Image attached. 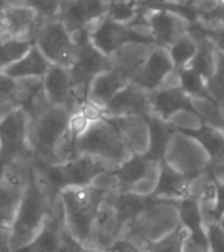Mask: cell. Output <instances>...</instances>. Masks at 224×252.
<instances>
[{
    "mask_svg": "<svg viewBox=\"0 0 224 252\" xmlns=\"http://www.w3.org/2000/svg\"><path fill=\"white\" fill-rule=\"evenodd\" d=\"M58 194H54L39 179L34 168L23 190L19 208L9 231L12 252L27 247L42 231Z\"/></svg>",
    "mask_w": 224,
    "mask_h": 252,
    "instance_id": "6da1fadb",
    "label": "cell"
},
{
    "mask_svg": "<svg viewBox=\"0 0 224 252\" xmlns=\"http://www.w3.org/2000/svg\"><path fill=\"white\" fill-rule=\"evenodd\" d=\"M29 113V147L31 161L51 164L56 163L55 149L70 125L72 112L63 106L51 105L43 98Z\"/></svg>",
    "mask_w": 224,
    "mask_h": 252,
    "instance_id": "7a4b0ae2",
    "label": "cell"
},
{
    "mask_svg": "<svg viewBox=\"0 0 224 252\" xmlns=\"http://www.w3.org/2000/svg\"><path fill=\"white\" fill-rule=\"evenodd\" d=\"M108 192V189L92 184L67 187L58 193L67 231L82 244L89 238L98 209Z\"/></svg>",
    "mask_w": 224,
    "mask_h": 252,
    "instance_id": "3957f363",
    "label": "cell"
},
{
    "mask_svg": "<svg viewBox=\"0 0 224 252\" xmlns=\"http://www.w3.org/2000/svg\"><path fill=\"white\" fill-rule=\"evenodd\" d=\"M76 154L90 155L104 161L110 169L127 160L133 151L123 134L110 118H90L76 139Z\"/></svg>",
    "mask_w": 224,
    "mask_h": 252,
    "instance_id": "277c9868",
    "label": "cell"
},
{
    "mask_svg": "<svg viewBox=\"0 0 224 252\" xmlns=\"http://www.w3.org/2000/svg\"><path fill=\"white\" fill-rule=\"evenodd\" d=\"M33 168L43 181V184L54 194H58L67 187H83L94 184L96 179L110 171L108 165L100 159L78 154L72 159L62 163H35L31 161Z\"/></svg>",
    "mask_w": 224,
    "mask_h": 252,
    "instance_id": "5b68a950",
    "label": "cell"
},
{
    "mask_svg": "<svg viewBox=\"0 0 224 252\" xmlns=\"http://www.w3.org/2000/svg\"><path fill=\"white\" fill-rule=\"evenodd\" d=\"M74 37L76 41V55L74 64L68 70L72 78L75 94L79 101L84 104L92 80L98 74L112 68L114 62L113 57H108L101 53L90 42L88 32H80Z\"/></svg>",
    "mask_w": 224,
    "mask_h": 252,
    "instance_id": "8992f818",
    "label": "cell"
},
{
    "mask_svg": "<svg viewBox=\"0 0 224 252\" xmlns=\"http://www.w3.org/2000/svg\"><path fill=\"white\" fill-rule=\"evenodd\" d=\"M30 160L29 113L24 106H17L0 118V167Z\"/></svg>",
    "mask_w": 224,
    "mask_h": 252,
    "instance_id": "52a82bcc",
    "label": "cell"
},
{
    "mask_svg": "<svg viewBox=\"0 0 224 252\" xmlns=\"http://www.w3.org/2000/svg\"><path fill=\"white\" fill-rule=\"evenodd\" d=\"M90 42L108 57H113L127 43H140L153 46V39L148 29L133 28L127 24L118 23L108 16L96 24L88 32Z\"/></svg>",
    "mask_w": 224,
    "mask_h": 252,
    "instance_id": "ba28073f",
    "label": "cell"
},
{
    "mask_svg": "<svg viewBox=\"0 0 224 252\" xmlns=\"http://www.w3.org/2000/svg\"><path fill=\"white\" fill-rule=\"evenodd\" d=\"M178 224L180 216L177 205L155 198L139 216L122 226L121 230L137 232L152 243L173 231Z\"/></svg>",
    "mask_w": 224,
    "mask_h": 252,
    "instance_id": "9c48e42d",
    "label": "cell"
},
{
    "mask_svg": "<svg viewBox=\"0 0 224 252\" xmlns=\"http://www.w3.org/2000/svg\"><path fill=\"white\" fill-rule=\"evenodd\" d=\"M34 43L51 64L67 68L74 64L76 41L74 34L59 19L46 20L35 37Z\"/></svg>",
    "mask_w": 224,
    "mask_h": 252,
    "instance_id": "30bf717a",
    "label": "cell"
},
{
    "mask_svg": "<svg viewBox=\"0 0 224 252\" xmlns=\"http://www.w3.org/2000/svg\"><path fill=\"white\" fill-rule=\"evenodd\" d=\"M46 20L24 4H0V28L4 38L34 42Z\"/></svg>",
    "mask_w": 224,
    "mask_h": 252,
    "instance_id": "8fae6325",
    "label": "cell"
},
{
    "mask_svg": "<svg viewBox=\"0 0 224 252\" xmlns=\"http://www.w3.org/2000/svg\"><path fill=\"white\" fill-rule=\"evenodd\" d=\"M110 0H66L58 19L72 34L89 32L108 15Z\"/></svg>",
    "mask_w": 224,
    "mask_h": 252,
    "instance_id": "7c38bea8",
    "label": "cell"
},
{
    "mask_svg": "<svg viewBox=\"0 0 224 252\" xmlns=\"http://www.w3.org/2000/svg\"><path fill=\"white\" fill-rule=\"evenodd\" d=\"M42 91L47 102L55 106H63L72 113L82 108L74 91L72 78L67 67L51 64L42 78Z\"/></svg>",
    "mask_w": 224,
    "mask_h": 252,
    "instance_id": "4fadbf2b",
    "label": "cell"
},
{
    "mask_svg": "<svg viewBox=\"0 0 224 252\" xmlns=\"http://www.w3.org/2000/svg\"><path fill=\"white\" fill-rule=\"evenodd\" d=\"M148 114H151L148 91L143 90L133 82L115 94L101 110V116L108 118L145 117Z\"/></svg>",
    "mask_w": 224,
    "mask_h": 252,
    "instance_id": "5bb4252c",
    "label": "cell"
},
{
    "mask_svg": "<svg viewBox=\"0 0 224 252\" xmlns=\"http://www.w3.org/2000/svg\"><path fill=\"white\" fill-rule=\"evenodd\" d=\"M145 23L153 43L168 49L177 39L186 34L192 23L172 11H152L145 13Z\"/></svg>",
    "mask_w": 224,
    "mask_h": 252,
    "instance_id": "9a60e30c",
    "label": "cell"
},
{
    "mask_svg": "<svg viewBox=\"0 0 224 252\" xmlns=\"http://www.w3.org/2000/svg\"><path fill=\"white\" fill-rule=\"evenodd\" d=\"M174 70L167 47L153 45L147 58L143 61L131 82L145 91H153L164 84L169 72Z\"/></svg>",
    "mask_w": 224,
    "mask_h": 252,
    "instance_id": "2e32d148",
    "label": "cell"
},
{
    "mask_svg": "<svg viewBox=\"0 0 224 252\" xmlns=\"http://www.w3.org/2000/svg\"><path fill=\"white\" fill-rule=\"evenodd\" d=\"M131 82L129 74L123 68L114 64L112 68L98 74L92 80L86 94V102L101 109L125 86Z\"/></svg>",
    "mask_w": 224,
    "mask_h": 252,
    "instance_id": "e0dca14e",
    "label": "cell"
},
{
    "mask_svg": "<svg viewBox=\"0 0 224 252\" xmlns=\"http://www.w3.org/2000/svg\"><path fill=\"white\" fill-rule=\"evenodd\" d=\"M193 177L181 173L168 164V161L160 163L156 187L151 193L155 198L176 204L177 201L190 197V184Z\"/></svg>",
    "mask_w": 224,
    "mask_h": 252,
    "instance_id": "ac0fdd59",
    "label": "cell"
},
{
    "mask_svg": "<svg viewBox=\"0 0 224 252\" xmlns=\"http://www.w3.org/2000/svg\"><path fill=\"white\" fill-rule=\"evenodd\" d=\"M153 164L155 161L147 160L143 155L133 154L122 164L108 171V176L110 177V190H117V192L133 190L147 176L149 168Z\"/></svg>",
    "mask_w": 224,
    "mask_h": 252,
    "instance_id": "d6986e66",
    "label": "cell"
},
{
    "mask_svg": "<svg viewBox=\"0 0 224 252\" xmlns=\"http://www.w3.org/2000/svg\"><path fill=\"white\" fill-rule=\"evenodd\" d=\"M151 113L168 121L178 110H189L194 113L192 97L185 94L181 87H159L149 91Z\"/></svg>",
    "mask_w": 224,
    "mask_h": 252,
    "instance_id": "ffe728a7",
    "label": "cell"
},
{
    "mask_svg": "<svg viewBox=\"0 0 224 252\" xmlns=\"http://www.w3.org/2000/svg\"><path fill=\"white\" fill-rule=\"evenodd\" d=\"M144 120L149 130V145L143 157L149 161L160 163L164 160L168 143L174 135L176 130L170 122L165 121L152 113L145 116Z\"/></svg>",
    "mask_w": 224,
    "mask_h": 252,
    "instance_id": "44dd1931",
    "label": "cell"
},
{
    "mask_svg": "<svg viewBox=\"0 0 224 252\" xmlns=\"http://www.w3.org/2000/svg\"><path fill=\"white\" fill-rule=\"evenodd\" d=\"M50 66L51 63L49 62V59L42 54V51L34 43L27 54L1 71L16 80L42 79Z\"/></svg>",
    "mask_w": 224,
    "mask_h": 252,
    "instance_id": "7402d4cb",
    "label": "cell"
},
{
    "mask_svg": "<svg viewBox=\"0 0 224 252\" xmlns=\"http://www.w3.org/2000/svg\"><path fill=\"white\" fill-rule=\"evenodd\" d=\"M180 216V223L189 231V239L208 248L206 224L200 214L198 200L194 197H186L176 202Z\"/></svg>",
    "mask_w": 224,
    "mask_h": 252,
    "instance_id": "603a6c76",
    "label": "cell"
},
{
    "mask_svg": "<svg viewBox=\"0 0 224 252\" xmlns=\"http://www.w3.org/2000/svg\"><path fill=\"white\" fill-rule=\"evenodd\" d=\"M27 80H16L0 70V118L17 106H23L34 87L27 86ZM39 83V82H38ZM37 83V84H38ZM35 84V86H37Z\"/></svg>",
    "mask_w": 224,
    "mask_h": 252,
    "instance_id": "cb8c5ba5",
    "label": "cell"
},
{
    "mask_svg": "<svg viewBox=\"0 0 224 252\" xmlns=\"http://www.w3.org/2000/svg\"><path fill=\"white\" fill-rule=\"evenodd\" d=\"M188 138H193L203 146L210 157L208 163H218L224 160V130L202 121L198 129L181 131Z\"/></svg>",
    "mask_w": 224,
    "mask_h": 252,
    "instance_id": "d4e9b609",
    "label": "cell"
},
{
    "mask_svg": "<svg viewBox=\"0 0 224 252\" xmlns=\"http://www.w3.org/2000/svg\"><path fill=\"white\" fill-rule=\"evenodd\" d=\"M189 32L192 33L198 41V46H196V51L194 57H193L192 62L189 63V67H192L196 71H198L206 80L212 75L214 70H215L216 64V47L214 46V43L210 39L200 33L198 28L192 24V27L189 29Z\"/></svg>",
    "mask_w": 224,
    "mask_h": 252,
    "instance_id": "484cf974",
    "label": "cell"
},
{
    "mask_svg": "<svg viewBox=\"0 0 224 252\" xmlns=\"http://www.w3.org/2000/svg\"><path fill=\"white\" fill-rule=\"evenodd\" d=\"M23 188L9 184L0 179V230L11 231L20 200L23 196Z\"/></svg>",
    "mask_w": 224,
    "mask_h": 252,
    "instance_id": "4316f807",
    "label": "cell"
},
{
    "mask_svg": "<svg viewBox=\"0 0 224 252\" xmlns=\"http://www.w3.org/2000/svg\"><path fill=\"white\" fill-rule=\"evenodd\" d=\"M196 46H198V41L190 32H188L186 34L177 39L172 46L168 47L169 55L176 70H181L189 66V63L192 62L193 57L196 54Z\"/></svg>",
    "mask_w": 224,
    "mask_h": 252,
    "instance_id": "83f0119b",
    "label": "cell"
},
{
    "mask_svg": "<svg viewBox=\"0 0 224 252\" xmlns=\"http://www.w3.org/2000/svg\"><path fill=\"white\" fill-rule=\"evenodd\" d=\"M178 71V79H180V87L184 92L192 98H210L206 79L192 67H184Z\"/></svg>",
    "mask_w": 224,
    "mask_h": 252,
    "instance_id": "f1b7e54d",
    "label": "cell"
},
{
    "mask_svg": "<svg viewBox=\"0 0 224 252\" xmlns=\"http://www.w3.org/2000/svg\"><path fill=\"white\" fill-rule=\"evenodd\" d=\"M34 45L31 41L17 38H5L0 41V70H3L27 54Z\"/></svg>",
    "mask_w": 224,
    "mask_h": 252,
    "instance_id": "f546056e",
    "label": "cell"
},
{
    "mask_svg": "<svg viewBox=\"0 0 224 252\" xmlns=\"http://www.w3.org/2000/svg\"><path fill=\"white\" fill-rule=\"evenodd\" d=\"M188 235L189 231L180 223L173 231L149 244L148 252H182Z\"/></svg>",
    "mask_w": 224,
    "mask_h": 252,
    "instance_id": "4dcf8cb0",
    "label": "cell"
},
{
    "mask_svg": "<svg viewBox=\"0 0 224 252\" xmlns=\"http://www.w3.org/2000/svg\"><path fill=\"white\" fill-rule=\"evenodd\" d=\"M208 94L212 102L220 105L224 102V54L216 51V64L212 75L206 80Z\"/></svg>",
    "mask_w": 224,
    "mask_h": 252,
    "instance_id": "1f68e13d",
    "label": "cell"
},
{
    "mask_svg": "<svg viewBox=\"0 0 224 252\" xmlns=\"http://www.w3.org/2000/svg\"><path fill=\"white\" fill-rule=\"evenodd\" d=\"M139 13L140 11L130 0V1H110L106 16L118 23L131 25L137 20Z\"/></svg>",
    "mask_w": 224,
    "mask_h": 252,
    "instance_id": "d6a6232c",
    "label": "cell"
},
{
    "mask_svg": "<svg viewBox=\"0 0 224 252\" xmlns=\"http://www.w3.org/2000/svg\"><path fill=\"white\" fill-rule=\"evenodd\" d=\"M64 0H25L24 5L31 8L35 13H38L42 19L53 20L58 19L62 11Z\"/></svg>",
    "mask_w": 224,
    "mask_h": 252,
    "instance_id": "836d02e7",
    "label": "cell"
},
{
    "mask_svg": "<svg viewBox=\"0 0 224 252\" xmlns=\"http://www.w3.org/2000/svg\"><path fill=\"white\" fill-rule=\"evenodd\" d=\"M208 252H224V227L218 222L206 226Z\"/></svg>",
    "mask_w": 224,
    "mask_h": 252,
    "instance_id": "e575fe53",
    "label": "cell"
},
{
    "mask_svg": "<svg viewBox=\"0 0 224 252\" xmlns=\"http://www.w3.org/2000/svg\"><path fill=\"white\" fill-rule=\"evenodd\" d=\"M50 252H85V250L83 247V244L75 239L64 227V230L59 236L58 242Z\"/></svg>",
    "mask_w": 224,
    "mask_h": 252,
    "instance_id": "d590c367",
    "label": "cell"
},
{
    "mask_svg": "<svg viewBox=\"0 0 224 252\" xmlns=\"http://www.w3.org/2000/svg\"><path fill=\"white\" fill-rule=\"evenodd\" d=\"M198 29L200 31V33L203 35H206L212 43L214 46L216 47V50L223 53L224 54V27L216 28V29H202L196 24H194Z\"/></svg>",
    "mask_w": 224,
    "mask_h": 252,
    "instance_id": "8d00e7d4",
    "label": "cell"
},
{
    "mask_svg": "<svg viewBox=\"0 0 224 252\" xmlns=\"http://www.w3.org/2000/svg\"><path fill=\"white\" fill-rule=\"evenodd\" d=\"M216 183V196L215 206H214V216L216 222L224 218V181H215Z\"/></svg>",
    "mask_w": 224,
    "mask_h": 252,
    "instance_id": "74e56055",
    "label": "cell"
},
{
    "mask_svg": "<svg viewBox=\"0 0 224 252\" xmlns=\"http://www.w3.org/2000/svg\"><path fill=\"white\" fill-rule=\"evenodd\" d=\"M25 0H0V4H24Z\"/></svg>",
    "mask_w": 224,
    "mask_h": 252,
    "instance_id": "f35d334b",
    "label": "cell"
},
{
    "mask_svg": "<svg viewBox=\"0 0 224 252\" xmlns=\"http://www.w3.org/2000/svg\"><path fill=\"white\" fill-rule=\"evenodd\" d=\"M204 122V121H203ZM208 124V122H207ZM211 125H214V126H216V127H219V129H222V130H224V117H222L219 120V121L218 122H215V124H211Z\"/></svg>",
    "mask_w": 224,
    "mask_h": 252,
    "instance_id": "ab89813d",
    "label": "cell"
},
{
    "mask_svg": "<svg viewBox=\"0 0 224 252\" xmlns=\"http://www.w3.org/2000/svg\"><path fill=\"white\" fill-rule=\"evenodd\" d=\"M219 1H223V0H219Z\"/></svg>",
    "mask_w": 224,
    "mask_h": 252,
    "instance_id": "60d3db41",
    "label": "cell"
},
{
    "mask_svg": "<svg viewBox=\"0 0 224 252\" xmlns=\"http://www.w3.org/2000/svg\"><path fill=\"white\" fill-rule=\"evenodd\" d=\"M177 3H178V1H177ZM178 4H180V3H178Z\"/></svg>",
    "mask_w": 224,
    "mask_h": 252,
    "instance_id": "b9f144b4",
    "label": "cell"
},
{
    "mask_svg": "<svg viewBox=\"0 0 224 252\" xmlns=\"http://www.w3.org/2000/svg\"><path fill=\"white\" fill-rule=\"evenodd\" d=\"M0 41H1V39H0Z\"/></svg>",
    "mask_w": 224,
    "mask_h": 252,
    "instance_id": "7bdbcfd3",
    "label": "cell"
},
{
    "mask_svg": "<svg viewBox=\"0 0 224 252\" xmlns=\"http://www.w3.org/2000/svg\"><path fill=\"white\" fill-rule=\"evenodd\" d=\"M64 1H66V0H64Z\"/></svg>",
    "mask_w": 224,
    "mask_h": 252,
    "instance_id": "ee69618b",
    "label": "cell"
}]
</instances>
